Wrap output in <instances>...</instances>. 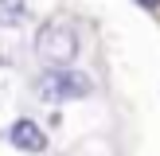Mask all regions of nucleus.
Segmentation results:
<instances>
[{"label": "nucleus", "instance_id": "nucleus-1", "mask_svg": "<svg viewBox=\"0 0 160 156\" xmlns=\"http://www.w3.org/2000/svg\"><path fill=\"white\" fill-rule=\"evenodd\" d=\"M78 39L82 35H78L74 16H51V20H43L39 31H35V55H39V62H43L47 70H62V66L74 62Z\"/></svg>", "mask_w": 160, "mask_h": 156}, {"label": "nucleus", "instance_id": "nucleus-2", "mask_svg": "<svg viewBox=\"0 0 160 156\" xmlns=\"http://www.w3.org/2000/svg\"><path fill=\"white\" fill-rule=\"evenodd\" d=\"M35 94H39V101H74V98H86L90 94V78L82 74V70H70V66H62V70H43V74L35 78Z\"/></svg>", "mask_w": 160, "mask_h": 156}, {"label": "nucleus", "instance_id": "nucleus-3", "mask_svg": "<svg viewBox=\"0 0 160 156\" xmlns=\"http://www.w3.org/2000/svg\"><path fill=\"white\" fill-rule=\"evenodd\" d=\"M8 140H12V148H20V152H47V133L39 121H31V117H16L12 125H8Z\"/></svg>", "mask_w": 160, "mask_h": 156}, {"label": "nucleus", "instance_id": "nucleus-4", "mask_svg": "<svg viewBox=\"0 0 160 156\" xmlns=\"http://www.w3.org/2000/svg\"><path fill=\"white\" fill-rule=\"evenodd\" d=\"M28 20V0H0V27H20Z\"/></svg>", "mask_w": 160, "mask_h": 156}, {"label": "nucleus", "instance_id": "nucleus-5", "mask_svg": "<svg viewBox=\"0 0 160 156\" xmlns=\"http://www.w3.org/2000/svg\"><path fill=\"white\" fill-rule=\"evenodd\" d=\"M133 4H137V8H145V12H156V8H160V0H133Z\"/></svg>", "mask_w": 160, "mask_h": 156}]
</instances>
